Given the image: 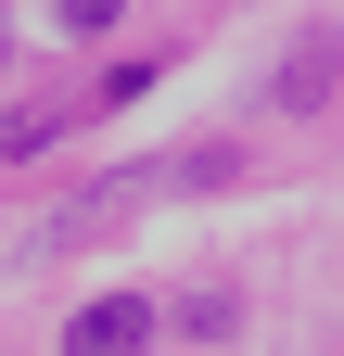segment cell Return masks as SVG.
<instances>
[{
	"label": "cell",
	"instance_id": "277c9868",
	"mask_svg": "<svg viewBox=\"0 0 344 356\" xmlns=\"http://www.w3.org/2000/svg\"><path fill=\"white\" fill-rule=\"evenodd\" d=\"M0 76H13V26H0Z\"/></svg>",
	"mask_w": 344,
	"mask_h": 356
},
{
	"label": "cell",
	"instance_id": "7a4b0ae2",
	"mask_svg": "<svg viewBox=\"0 0 344 356\" xmlns=\"http://www.w3.org/2000/svg\"><path fill=\"white\" fill-rule=\"evenodd\" d=\"M38 140H52V115H0V165H13V153H38Z\"/></svg>",
	"mask_w": 344,
	"mask_h": 356
},
{
	"label": "cell",
	"instance_id": "6da1fadb",
	"mask_svg": "<svg viewBox=\"0 0 344 356\" xmlns=\"http://www.w3.org/2000/svg\"><path fill=\"white\" fill-rule=\"evenodd\" d=\"M64 356H153V305H141V293L77 305V318H64Z\"/></svg>",
	"mask_w": 344,
	"mask_h": 356
},
{
	"label": "cell",
	"instance_id": "3957f363",
	"mask_svg": "<svg viewBox=\"0 0 344 356\" xmlns=\"http://www.w3.org/2000/svg\"><path fill=\"white\" fill-rule=\"evenodd\" d=\"M115 13H127V0H64V26H77V38H102Z\"/></svg>",
	"mask_w": 344,
	"mask_h": 356
}]
</instances>
